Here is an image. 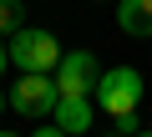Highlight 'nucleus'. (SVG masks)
Instances as JSON below:
<instances>
[{
  "label": "nucleus",
  "mask_w": 152,
  "mask_h": 137,
  "mask_svg": "<svg viewBox=\"0 0 152 137\" xmlns=\"http://www.w3.org/2000/svg\"><path fill=\"white\" fill-rule=\"evenodd\" d=\"M56 102H61V86H56L51 71H20L10 81V107L20 117H51Z\"/></svg>",
  "instance_id": "1"
},
{
  "label": "nucleus",
  "mask_w": 152,
  "mask_h": 137,
  "mask_svg": "<svg viewBox=\"0 0 152 137\" xmlns=\"http://www.w3.org/2000/svg\"><path fill=\"white\" fill-rule=\"evenodd\" d=\"M56 61H61V41L51 31L20 26L10 36V66H20V71H56Z\"/></svg>",
  "instance_id": "2"
},
{
  "label": "nucleus",
  "mask_w": 152,
  "mask_h": 137,
  "mask_svg": "<svg viewBox=\"0 0 152 137\" xmlns=\"http://www.w3.org/2000/svg\"><path fill=\"white\" fill-rule=\"evenodd\" d=\"M142 102V76L132 71V66H112V71H102L96 81V107L107 117H122V112H137Z\"/></svg>",
  "instance_id": "3"
},
{
  "label": "nucleus",
  "mask_w": 152,
  "mask_h": 137,
  "mask_svg": "<svg viewBox=\"0 0 152 137\" xmlns=\"http://www.w3.org/2000/svg\"><path fill=\"white\" fill-rule=\"evenodd\" d=\"M96 81H102V66L91 51H61V61H56L61 97H96Z\"/></svg>",
  "instance_id": "4"
},
{
  "label": "nucleus",
  "mask_w": 152,
  "mask_h": 137,
  "mask_svg": "<svg viewBox=\"0 0 152 137\" xmlns=\"http://www.w3.org/2000/svg\"><path fill=\"white\" fill-rule=\"evenodd\" d=\"M51 122H61L71 137L76 132H91V97H61L56 112H51Z\"/></svg>",
  "instance_id": "5"
},
{
  "label": "nucleus",
  "mask_w": 152,
  "mask_h": 137,
  "mask_svg": "<svg viewBox=\"0 0 152 137\" xmlns=\"http://www.w3.org/2000/svg\"><path fill=\"white\" fill-rule=\"evenodd\" d=\"M117 26L127 31V36H152V0H122L117 5Z\"/></svg>",
  "instance_id": "6"
},
{
  "label": "nucleus",
  "mask_w": 152,
  "mask_h": 137,
  "mask_svg": "<svg viewBox=\"0 0 152 137\" xmlns=\"http://www.w3.org/2000/svg\"><path fill=\"white\" fill-rule=\"evenodd\" d=\"M20 21H26V5H20V0H0V36H15Z\"/></svg>",
  "instance_id": "7"
},
{
  "label": "nucleus",
  "mask_w": 152,
  "mask_h": 137,
  "mask_svg": "<svg viewBox=\"0 0 152 137\" xmlns=\"http://www.w3.org/2000/svg\"><path fill=\"white\" fill-rule=\"evenodd\" d=\"M112 127H117L122 137H132V127H137V112H122V117H112Z\"/></svg>",
  "instance_id": "8"
},
{
  "label": "nucleus",
  "mask_w": 152,
  "mask_h": 137,
  "mask_svg": "<svg viewBox=\"0 0 152 137\" xmlns=\"http://www.w3.org/2000/svg\"><path fill=\"white\" fill-rule=\"evenodd\" d=\"M31 137H71V132H66V127H61V122H51V127H36V132H31Z\"/></svg>",
  "instance_id": "9"
},
{
  "label": "nucleus",
  "mask_w": 152,
  "mask_h": 137,
  "mask_svg": "<svg viewBox=\"0 0 152 137\" xmlns=\"http://www.w3.org/2000/svg\"><path fill=\"white\" fill-rule=\"evenodd\" d=\"M5 66H10V41L0 36V76H5Z\"/></svg>",
  "instance_id": "10"
},
{
  "label": "nucleus",
  "mask_w": 152,
  "mask_h": 137,
  "mask_svg": "<svg viewBox=\"0 0 152 137\" xmlns=\"http://www.w3.org/2000/svg\"><path fill=\"white\" fill-rule=\"evenodd\" d=\"M5 102H10V97H5V92H0V112H5Z\"/></svg>",
  "instance_id": "11"
},
{
  "label": "nucleus",
  "mask_w": 152,
  "mask_h": 137,
  "mask_svg": "<svg viewBox=\"0 0 152 137\" xmlns=\"http://www.w3.org/2000/svg\"><path fill=\"white\" fill-rule=\"evenodd\" d=\"M107 137H122V132H117V127H112V132H107Z\"/></svg>",
  "instance_id": "12"
},
{
  "label": "nucleus",
  "mask_w": 152,
  "mask_h": 137,
  "mask_svg": "<svg viewBox=\"0 0 152 137\" xmlns=\"http://www.w3.org/2000/svg\"><path fill=\"white\" fill-rule=\"evenodd\" d=\"M132 137H152V132H132Z\"/></svg>",
  "instance_id": "13"
},
{
  "label": "nucleus",
  "mask_w": 152,
  "mask_h": 137,
  "mask_svg": "<svg viewBox=\"0 0 152 137\" xmlns=\"http://www.w3.org/2000/svg\"><path fill=\"white\" fill-rule=\"evenodd\" d=\"M0 137H15V132H0Z\"/></svg>",
  "instance_id": "14"
}]
</instances>
